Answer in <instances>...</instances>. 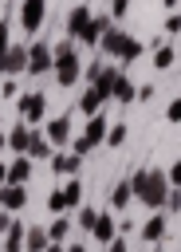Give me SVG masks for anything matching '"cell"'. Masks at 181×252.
Instances as JSON below:
<instances>
[{"label":"cell","instance_id":"obj_1","mask_svg":"<svg viewBox=\"0 0 181 252\" xmlns=\"http://www.w3.org/2000/svg\"><path fill=\"white\" fill-rule=\"evenodd\" d=\"M130 189H134L150 209H157V205L165 201V177H161V169H142V173H134V177H130Z\"/></svg>","mask_w":181,"mask_h":252},{"label":"cell","instance_id":"obj_28","mask_svg":"<svg viewBox=\"0 0 181 252\" xmlns=\"http://www.w3.org/2000/svg\"><path fill=\"white\" fill-rule=\"evenodd\" d=\"M20 236H24V228L20 224H8V252H20Z\"/></svg>","mask_w":181,"mask_h":252},{"label":"cell","instance_id":"obj_17","mask_svg":"<svg viewBox=\"0 0 181 252\" xmlns=\"http://www.w3.org/2000/svg\"><path fill=\"white\" fill-rule=\"evenodd\" d=\"M90 232H94L98 240H114V220L98 213V217H94V224H90Z\"/></svg>","mask_w":181,"mask_h":252},{"label":"cell","instance_id":"obj_29","mask_svg":"<svg viewBox=\"0 0 181 252\" xmlns=\"http://www.w3.org/2000/svg\"><path fill=\"white\" fill-rule=\"evenodd\" d=\"M126 8H130V0H114V8H110V20H122V16H126Z\"/></svg>","mask_w":181,"mask_h":252},{"label":"cell","instance_id":"obj_20","mask_svg":"<svg viewBox=\"0 0 181 252\" xmlns=\"http://www.w3.org/2000/svg\"><path fill=\"white\" fill-rule=\"evenodd\" d=\"M28 142H31V130H28V122H24V126H16V130L8 134V146H12V150H28Z\"/></svg>","mask_w":181,"mask_h":252},{"label":"cell","instance_id":"obj_34","mask_svg":"<svg viewBox=\"0 0 181 252\" xmlns=\"http://www.w3.org/2000/svg\"><path fill=\"white\" fill-rule=\"evenodd\" d=\"M0 181H8V165L4 161H0Z\"/></svg>","mask_w":181,"mask_h":252},{"label":"cell","instance_id":"obj_12","mask_svg":"<svg viewBox=\"0 0 181 252\" xmlns=\"http://www.w3.org/2000/svg\"><path fill=\"white\" fill-rule=\"evenodd\" d=\"M79 161H83L79 154H55L51 158V169L55 173H79Z\"/></svg>","mask_w":181,"mask_h":252},{"label":"cell","instance_id":"obj_23","mask_svg":"<svg viewBox=\"0 0 181 252\" xmlns=\"http://www.w3.org/2000/svg\"><path fill=\"white\" fill-rule=\"evenodd\" d=\"M126 134H130V130H126V122H114V126L106 130V146H122V142H126Z\"/></svg>","mask_w":181,"mask_h":252},{"label":"cell","instance_id":"obj_38","mask_svg":"<svg viewBox=\"0 0 181 252\" xmlns=\"http://www.w3.org/2000/svg\"><path fill=\"white\" fill-rule=\"evenodd\" d=\"M43 252H59V248H43Z\"/></svg>","mask_w":181,"mask_h":252},{"label":"cell","instance_id":"obj_27","mask_svg":"<svg viewBox=\"0 0 181 252\" xmlns=\"http://www.w3.org/2000/svg\"><path fill=\"white\" fill-rule=\"evenodd\" d=\"M67 228H71V220H67V217H59V220L47 228V236H51V240H63V236H67Z\"/></svg>","mask_w":181,"mask_h":252},{"label":"cell","instance_id":"obj_7","mask_svg":"<svg viewBox=\"0 0 181 252\" xmlns=\"http://www.w3.org/2000/svg\"><path fill=\"white\" fill-rule=\"evenodd\" d=\"M20 114H24V122H39L43 114H47V98L35 91V94H24L20 98Z\"/></svg>","mask_w":181,"mask_h":252},{"label":"cell","instance_id":"obj_33","mask_svg":"<svg viewBox=\"0 0 181 252\" xmlns=\"http://www.w3.org/2000/svg\"><path fill=\"white\" fill-rule=\"evenodd\" d=\"M8 224H12V220H8V217H4V213H0V232H4V228H8Z\"/></svg>","mask_w":181,"mask_h":252},{"label":"cell","instance_id":"obj_10","mask_svg":"<svg viewBox=\"0 0 181 252\" xmlns=\"http://www.w3.org/2000/svg\"><path fill=\"white\" fill-rule=\"evenodd\" d=\"M110 24H114V20H110V16H90V20H87V28H83V35H79V39H83V43H98V35H102V32H106V28H110Z\"/></svg>","mask_w":181,"mask_h":252},{"label":"cell","instance_id":"obj_26","mask_svg":"<svg viewBox=\"0 0 181 252\" xmlns=\"http://www.w3.org/2000/svg\"><path fill=\"white\" fill-rule=\"evenodd\" d=\"M130 197H134V189H130V181H122V185L114 189V197H110V201H114V209H126V201H130Z\"/></svg>","mask_w":181,"mask_h":252},{"label":"cell","instance_id":"obj_13","mask_svg":"<svg viewBox=\"0 0 181 252\" xmlns=\"http://www.w3.org/2000/svg\"><path fill=\"white\" fill-rule=\"evenodd\" d=\"M28 158H51V142L43 138V134H35L31 130V142H28V150H24Z\"/></svg>","mask_w":181,"mask_h":252},{"label":"cell","instance_id":"obj_5","mask_svg":"<svg viewBox=\"0 0 181 252\" xmlns=\"http://www.w3.org/2000/svg\"><path fill=\"white\" fill-rule=\"evenodd\" d=\"M20 71H28V47H12L8 43V51H4V59H0V75H20Z\"/></svg>","mask_w":181,"mask_h":252},{"label":"cell","instance_id":"obj_22","mask_svg":"<svg viewBox=\"0 0 181 252\" xmlns=\"http://www.w3.org/2000/svg\"><path fill=\"white\" fill-rule=\"evenodd\" d=\"M59 197H63V205L71 209V205H79V197H83V185L71 177V181H67V189H59Z\"/></svg>","mask_w":181,"mask_h":252},{"label":"cell","instance_id":"obj_24","mask_svg":"<svg viewBox=\"0 0 181 252\" xmlns=\"http://www.w3.org/2000/svg\"><path fill=\"white\" fill-rule=\"evenodd\" d=\"M165 236V217H150V224H146V240H161Z\"/></svg>","mask_w":181,"mask_h":252},{"label":"cell","instance_id":"obj_37","mask_svg":"<svg viewBox=\"0 0 181 252\" xmlns=\"http://www.w3.org/2000/svg\"><path fill=\"white\" fill-rule=\"evenodd\" d=\"M71 252H87V248H79V244H75V248H71Z\"/></svg>","mask_w":181,"mask_h":252},{"label":"cell","instance_id":"obj_15","mask_svg":"<svg viewBox=\"0 0 181 252\" xmlns=\"http://www.w3.org/2000/svg\"><path fill=\"white\" fill-rule=\"evenodd\" d=\"M28 173H31V158H20L16 165H8V181H12V185H24Z\"/></svg>","mask_w":181,"mask_h":252},{"label":"cell","instance_id":"obj_8","mask_svg":"<svg viewBox=\"0 0 181 252\" xmlns=\"http://www.w3.org/2000/svg\"><path fill=\"white\" fill-rule=\"evenodd\" d=\"M67 138H71V118H67V114L51 118V122H47V142H51V146H63Z\"/></svg>","mask_w":181,"mask_h":252},{"label":"cell","instance_id":"obj_30","mask_svg":"<svg viewBox=\"0 0 181 252\" xmlns=\"http://www.w3.org/2000/svg\"><path fill=\"white\" fill-rule=\"evenodd\" d=\"M4 51H8V20H0V59H4Z\"/></svg>","mask_w":181,"mask_h":252},{"label":"cell","instance_id":"obj_25","mask_svg":"<svg viewBox=\"0 0 181 252\" xmlns=\"http://www.w3.org/2000/svg\"><path fill=\"white\" fill-rule=\"evenodd\" d=\"M43 248H47V232L43 228H31L28 232V252H43Z\"/></svg>","mask_w":181,"mask_h":252},{"label":"cell","instance_id":"obj_11","mask_svg":"<svg viewBox=\"0 0 181 252\" xmlns=\"http://www.w3.org/2000/svg\"><path fill=\"white\" fill-rule=\"evenodd\" d=\"M122 39H126V35H122V32H118V28L110 24V28H106V32L98 35V43H94V47H102L106 55H118V47H122Z\"/></svg>","mask_w":181,"mask_h":252},{"label":"cell","instance_id":"obj_4","mask_svg":"<svg viewBox=\"0 0 181 252\" xmlns=\"http://www.w3.org/2000/svg\"><path fill=\"white\" fill-rule=\"evenodd\" d=\"M43 16H47V0H24V8H20V28H24V32H39Z\"/></svg>","mask_w":181,"mask_h":252},{"label":"cell","instance_id":"obj_19","mask_svg":"<svg viewBox=\"0 0 181 252\" xmlns=\"http://www.w3.org/2000/svg\"><path fill=\"white\" fill-rule=\"evenodd\" d=\"M110 98H118V102H130V98H134V83L118 75V79H114V91H110Z\"/></svg>","mask_w":181,"mask_h":252},{"label":"cell","instance_id":"obj_3","mask_svg":"<svg viewBox=\"0 0 181 252\" xmlns=\"http://www.w3.org/2000/svg\"><path fill=\"white\" fill-rule=\"evenodd\" d=\"M102 138H106V118H102V110H98V114H90V122H87V134L75 142V154H79V158H83V154H90V150H94Z\"/></svg>","mask_w":181,"mask_h":252},{"label":"cell","instance_id":"obj_31","mask_svg":"<svg viewBox=\"0 0 181 252\" xmlns=\"http://www.w3.org/2000/svg\"><path fill=\"white\" fill-rule=\"evenodd\" d=\"M0 94H4V98H12V94H16V79H4V91H0Z\"/></svg>","mask_w":181,"mask_h":252},{"label":"cell","instance_id":"obj_36","mask_svg":"<svg viewBox=\"0 0 181 252\" xmlns=\"http://www.w3.org/2000/svg\"><path fill=\"white\" fill-rule=\"evenodd\" d=\"M110 252H126V248H122V244H114V248H110Z\"/></svg>","mask_w":181,"mask_h":252},{"label":"cell","instance_id":"obj_18","mask_svg":"<svg viewBox=\"0 0 181 252\" xmlns=\"http://www.w3.org/2000/svg\"><path fill=\"white\" fill-rule=\"evenodd\" d=\"M173 59H177V51H173L169 43H165V47L157 43V51H153V67H157V71H165V67H173Z\"/></svg>","mask_w":181,"mask_h":252},{"label":"cell","instance_id":"obj_35","mask_svg":"<svg viewBox=\"0 0 181 252\" xmlns=\"http://www.w3.org/2000/svg\"><path fill=\"white\" fill-rule=\"evenodd\" d=\"M165 8H169V12H173V8H177V0H165Z\"/></svg>","mask_w":181,"mask_h":252},{"label":"cell","instance_id":"obj_2","mask_svg":"<svg viewBox=\"0 0 181 252\" xmlns=\"http://www.w3.org/2000/svg\"><path fill=\"white\" fill-rule=\"evenodd\" d=\"M79 63H83V59H79V51H75L67 39L51 47V71H55V79H59L63 87H71V83L79 79Z\"/></svg>","mask_w":181,"mask_h":252},{"label":"cell","instance_id":"obj_21","mask_svg":"<svg viewBox=\"0 0 181 252\" xmlns=\"http://www.w3.org/2000/svg\"><path fill=\"white\" fill-rule=\"evenodd\" d=\"M102 102H106V98H102V94L90 87V91L83 94V102H79V106H83V114H98V106H102Z\"/></svg>","mask_w":181,"mask_h":252},{"label":"cell","instance_id":"obj_16","mask_svg":"<svg viewBox=\"0 0 181 252\" xmlns=\"http://www.w3.org/2000/svg\"><path fill=\"white\" fill-rule=\"evenodd\" d=\"M138 55H142V43H138L134 35H126V39H122V47H118V59H122V63H134Z\"/></svg>","mask_w":181,"mask_h":252},{"label":"cell","instance_id":"obj_32","mask_svg":"<svg viewBox=\"0 0 181 252\" xmlns=\"http://www.w3.org/2000/svg\"><path fill=\"white\" fill-rule=\"evenodd\" d=\"M94 217H98V213H94V209H83V217H79V220H83V224H87V228H90V224H94Z\"/></svg>","mask_w":181,"mask_h":252},{"label":"cell","instance_id":"obj_9","mask_svg":"<svg viewBox=\"0 0 181 252\" xmlns=\"http://www.w3.org/2000/svg\"><path fill=\"white\" fill-rule=\"evenodd\" d=\"M87 20H90V8H87V4H75V8H71V16H67V35H75V39H79V35H83V28H87Z\"/></svg>","mask_w":181,"mask_h":252},{"label":"cell","instance_id":"obj_6","mask_svg":"<svg viewBox=\"0 0 181 252\" xmlns=\"http://www.w3.org/2000/svg\"><path fill=\"white\" fill-rule=\"evenodd\" d=\"M28 71H31V75L51 71V47H47V43H31V47H28Z\"/></svg>","mask_w":181,"mask_h":252},{"label":"cell","instance_id":"obj_14","mask_svg":"<svg viewBox=\"0 0 181 252\" xmlns=\"http://www.w3.org/2000/svg\"><path fill=\"white\" fill-rule=\"evenodd\" d=\"M0 205H4V209H20V205H24V189L8 181V185L0 189Z\"/></svg>","mask_w":181,"mask_h":252}]
</instances>
